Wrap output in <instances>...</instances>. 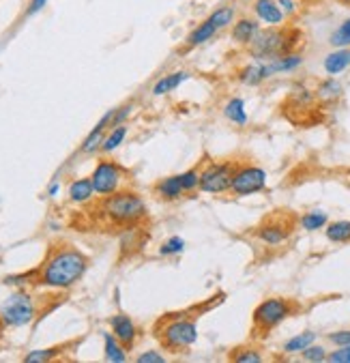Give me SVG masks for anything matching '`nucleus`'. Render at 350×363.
I'll return each instance as SVG.
<instances>
[{"label": "nucleus", "instance_id": "1", "mask_svg": "<svg viewBox=\"0 0 350 363\" xmlns=\"http://www.w3.org/2000/svg\"><path fill=\"white\" fill-rule=\"evenodd\" d=\"M86 271L89 258L80 250L72 245H58L50 250V254L37 269L35 284L50 290H69L84 277Z\"/></svg>", "mask_w": 350, "mask_h": 363}, {"label": "nucleus", "instance_id": "2", "mask_svg": "<svg viewBox=\"0 0 350 363\" xmlns=\"http://www.w3.org/2000/svg\"><path fill=\"white\" fill-rule=\"evenodd\" d=\"M99 211L110 224L123 226V228L142 224L149 217V206L145 198L129 189H118L110 196H103Z\"/></svg>", "mask_w": 350, "mask_h": 363}, {"label": "nucleus", "instance_id": "3", "mask_svg": "<svg viewBox=\"0 0 350 363\" xmlns=\"http://www.w3.org/2000/svg\"><path fill=\"white\" fill-rule=\"evenodd\" d=\"M297 41H299L297 30L282 28V26H269V28H260L247 48L254 60H273L277 56L295 52Z\"/></svg>", "mask_w": 350, "mask_h": 363}, {"label": "nucleus", "instance_id": "4", "mask_svg": "<svg viewBox=\"0 0 350 363\" xmlns=\"http://www.w3.org/2000/svg\"><path fill=\"white\" fill-rule=\"evenodd\" d=\"M155 337L170 352H181L198 342V325L189 316H164L155 327Z\"/></svg>", "mask_w": 350, "mask_h": 363}, {"label": "nucleus", "instance_id": "5", "mask_svg": "<svg viewBox=\"0 0 350 363\" xmlns=\"http://www.w3.org/2000/svg\"><path fill=\"white\" fill-rule=\"evenodd\" d=\"M297 312L295 303L290 299H282V297H271L264 299L256 310H254V327L262 333L273 331L275 327L282 325L286 318H290Z\"/></svg>", "mask_w": 350, "mask_h": 363}, {"label": "nucleus", "instance_id": "6", "mask_svg": "<svg viewBox=\"0 0 350 363\" xmlns=\"http://www.w3.org/2000/svg\"><path fill=\"white\" fill-rule=\"evenodd\" d=\"M237 168H239V164L232 160L206 164L200 172V191L211 194V196H220V194L230 191L232 177H235Z\"/></svg>", "mask_w": 350, "mask_h": 363}, {"label": "nucleus", "instance_id": "7", "mask_svg": "<svg viewBox=\"0 0 350 363\" xmlns=\"http://www.w3.org/2000/svg\"><path fill=\"white\" fill-rule=\"evenodd\" d=\"M35 314H37V306L33 297L26 290H18V293H13L5 301L3 310H0V323L5 327H24L33 323Z\"/></svg>", "mask_w": 350, "mask_h": 363}, {"label": "nucleus", "instance_id": "8", "mask_svg": "<svg viewBox=\"0 0 350 363\" xmlns=\"http://www.w3.org/2000/svg\"><path fill=\"white\" fill-rule=\"evenodd\" d=\"M123 168L112 162V160H101L93 174H91V181H93V187H95V194L97 196H110L114 191L120 189L123 185Z\"/></svg>", "mask_w": 350, "mask_h": 363}, {"label": "nucleus", "instance_id": "9", "mask_svg": "<svg viewBox=\"0 0 350 363\" xmlns=\"http://www.w3.org/2000/svg\"><path fill=\"white\" fill-rule=\"evenodd\" d=\"M266 187V172L258 166H239L235 177H232V185H230V194L243 198V196H252L258 194Z\"/></svg>", "mask_w": 350, "mask_h": 363}, {"label": "nucleus", "instance_id": "10", "mask_svg": "<svg viewBox=\"0 0 350 363\" xmlns=\"http://www.w3.org/2000/svg\"><path fill=\"white\" fill-rule=\"evenodd\" d=\"M254 16L258 22L266 26H282L286 20V13L279 9L277 0H254Z\"/></svg>", "mask_w": 350, "mask_h": 363}, {"label": "nucleus", "instance_id": "11", "mask_svg": "<svg viewBox=\"0 0 350 363\" xmlns=\"http://www.w3.org/2000/svg\"><path fill=\"white\" fill-rule=\"evenodd\" d=\"M110 329H112V333L118 337V342L129 350V348H133V344H135V340H137V327H135V323L127 316V314H114L112 318H110Z\"/></svg>", "mask_w": 350, "mask_h": 363}, {"label": "nucleus", "instance_id": "12", "mask_svg": "<svg viewBox=\"0 0 350 363\" xmlns=\"http://www.w3.org/2000/svg\"><path fill=\"white\" fill-rule=\"evenodd\" d=\"M112 114H114V110L106 112V114L101 116V121L93 127V131L84 138L82 147H80V151H82L84 155H93V153H97V151L101 149V142H103V138H106V133H108V129H110Z\"/></svg>", "mask_w": 350, "mask_h": 363}, {"label": "nucleus", "instance_id": "13", "mask_svg": "<svg viewBox=\"0 0 350 363\" xmlns=\"http://www.w3.org/2000/svg\"><path fill=\"white\" fill-rule=\"evenodd\" d=\"M269 78H273V76H271V69H269L266 60H254L239 71V82L245 86H258V84L266 82Z\"/></svg>", "mask_w": 350, "mask_h": 363}, {"label": "nucleus", "instance_id": "14", "mask_svg": "<svg viewBox=\"0 0 350 363\" xmlns=\"http://www.w3.org/2000/svg\"><path fill=\"white\" fill-rule=\"evenodd\" d=\"M256 235H258V239H260L264 245L275 247V245H282V243L288 239L290 230H288V226L279 224V222H266V224H262V226L256 230Z\"/></svg>", "mask_w": 350, "mask_h": 363}, {"label": "nucleus", "instance_id": "15", "mask_svg": "<svg viewBox=\"0 0 350 363\" xmlns=\"http://www.w3.org/2000/svg\"><path fill=\"white\" fill-rule=\"evenodd\" d=\"M322 67L329 76H339L350 67V48H335L331 54L324 56Z\"/></svg>", "mask_w": 350, "mask_h": 363}, {"label": "nucleus", "instance_id": "16", "mask_svg": "<svg viewBox=\"0 0 350 363\" xmlns=\"http://www.w3.org/2000/svg\"><path fill=\"white\" fill-rule=\"evenodd\" d=\"M155 196L166 200V202H174V200H181L185 196V189H183V183H181V177H166L162 181H157L155 185Z\"/></svg>", "mask_w": 350, "mask_h": 363}, {"label": "nucleus", "instance_id": "17", "mask_svg": "<svg viewBox=\"0 0 350 363\" xmlns=\"http://www.w3.org/2000/svg\"><path fill=\"white\" fill-rule=\"evenodd\" d=\"M260 30V22L258 20H252V18H241L235 22L232 26V39L239 43V45H249L254 41V37L258 35Z\"/></svg>", "mask_w": 350, "mask_h": 363}, {"label": "nucleus", "instance_id": "18", "mask_svg": "<svg viewBox=\"0 0 350 363\" xmlns=\"http://www.w3.org/2000/svg\"><path fill=\"white\" fill-rule=\"evenodd\" d=\"M67 196L74 204H86L93 200L95 196V187H93V181L91 179H76L69 183V189H67Z\"/></svg>", "mask_w": 350, "mask_h": 363}, {"label": "nucleus", "instance_id": "19", "mask_svg": "<svg viewBox=\"0 0 350 363\" xmlns=\"http://www.w3.org/2000/svg\"><path fill=\"white\" fill-rule=\"evenodd\" d=\"M269 62V69H271V76H277V74H290V71L299 69L303 65V56L297 54V52H290V54H284V56H277L273 60H266Z\"/></svg>", "mask_w": 350, "mask_h": 363}, {"label": "nucleus", "instance_id": "20", "mask_svg": "<svg viewBox=\"0 0 350 363\" xmlns=\"http://www.w3.org/2000/svg\"><path fill=\"white\" fill-rule=\"evenodd\" d=\"M103 357L110 363H125L127 361V348L118 342L114 333H103Z\"/></svg>", "mask_w": 350, "mask_h": 363}, {"label": "nucleus", "instance_id": "21", "mask_svg": "<svg viewBox=\"0 0 350 363\" xmlns=\"http://www.w3.org/2000/svg\"><path fill=\"white\" fill-rule=\"evenodd\" d=\"M218 33H220V30H218L211 22L204 20V22H200V24L189 33L187 45H189V48H198V45H202V43H206V41H211Z\"/></svg>", "mask_w": 350, "mask_h": 363}, {"label": "nucleus", "instance_id": "22", "mask_svg": "<svg viewBox=\"0 0 350 363\" xmlns=\"http://www.w3.org/2000/svg\"><path fill=\"white\" fill-rule=\"evenodd\" d=\"M187 78H189V74H185V71H174V74L162 78V80L153 86V95H155V97H164V95L176 91Z\"/></svg>", "mask_w": 350, "mask_h": 363}, {"label": "nucleus", "instance_id": "23", "mask_svg": "<svg viewBox=\"0 0 350 363\" xmlns=\"http://www.w3.org/2000/svg\"><path fill=\"white\" fill-rule=\"evenodd\" d=\"M341 95H344V86H341V82H339L337 78H327V80H322V82L318 84V91H316V97H318L320 101H327V104L337 101Z\"/></svg>", "mask_w": 350, "mask_h": 363}, {"label": "nucleus", "instance_id": "24", "mask_svg": "<svg viewBox=\"0 0 350 363\" xmlns=\"http://www.w3.org/2000/svg\"><path fill=\"white\" fill-rule=\"evenodd\" d=\"M125 138H127V125H116V127H110L108 129V133H106V138H103V142H101V153H112V151H116L120 144L125 142Z\"/></svg>", "mask_w": 350, "mask_h": 363}, {"label": "nucleus", "instance_id": "25", "mask_svg": "<svg viewBox=\"0 0 350 363\" xmlns=\"http://www.w3.org/2000/svg\"><path fill=\"white\" fill-rule=\"evenodd\" d=\"M224 116L235 123V125H245L247 123V112H245V101L241 97H232L224 106Z\"/></svg>", "mask_w": 350, "mask_h": 363}, {"label": "nucleus", "instance_id": "26", "mask_svg": "<svg viewBox=\"0 0 350 363\" xmlns=\"http://www.w3.org/2000/svg\"><path fill=\"white\" fill-rule=\"evenodd\" d=\"M235 18H237V7H232V5H224V7L215 9L211 16L206 18V20L211 22L218 30H222V28L230 26V24L235 22Z\"/></svg>", "mask_w": 350, "mask_h": 363}, {"label": "nucleus", "instance_id": "27", "mask_svg": "<svg viewBox=\"0 0 350 363\" xmlns=\"http://www.w3.org/2000/svg\"><path fill=\"white\" fill-rule=\"evenodd\" d=\"M327 239L333 243H350V220H339L327 224Z\"/></svg>", "mask_w": 350, "mask_h": 363}, {"label": "nucleus", "instance_id": "28", "mask_svg": "<svg viewBox=\"0 0 350 363\" xmlns=\"http://www.w3.org/2000/svg\"><path fill=\"white\" fill-rule=\"evenodd\" d=\"M327 222H329V215L322 211H312V213L301 215V226L307 233H316L320 228H327Z\"/></svg>", "mask_w": 350, "mask_h": 363}, {"label": "nucleus", "instance_id": "29", "mask_svg": "<svg viewBox=\"0 0 350 363\" xmlns=\"http://www.w3.org/2000/svg\"><path fill=\"white\" fill-rule=\"evenodd\" d=\"M316 342V333L314 331H303V333H299V335H295V337H290L286 344H284V352H303L310 344H314Z\"/></svg>", "mask_w": 350, "mask_h": 363}, {"label": "nucleus", "instance_id": "30", "mask_svg": "<svg viewBox=\"0 0 350 363\" xmlns=\"http://www.w3.org/2000/svg\"><path fill=\"white\" fill-rule=\"evenodd\" d=\"M329 43H331L333 48H350V18L344 20V22L331 33Z\"/></svg>", "mask_w": 350, "mask_h": 363}, {"label": "nucleus", "instance_id": "31", "mask_svg": "<svg viewBox=\"0 0 350 363\" xmlns=\"http://www.w3.org/2000/svg\"><path fill=\"white\" fill-rule=\"evenodd\" d=\"M62 352L60 346H52V348H39V350H30L26 357H24V363H45V361H52L54 357H58Z\"/></svg>", "mask_w": 350, "mask_h": 363}, {"label": "nucleus", "instance_id": "32", "mask_svg": "<svg viewBox=\"0 0 350 363\" xmlns=\"http://www.w3.org/2000/svg\"><path fill=\"white\" fill-rule=\"evenodd\" d=\"M230 359L237 363H262V354L256 348H237L232 350Z\"/></svg>", "mask_w": 350, "mask_h": 363}, {"label": "nucleus", "instance_id": "33", "mask_svg": "<svg viewBox=\"0 0 350 363\" xmlns=\"http://www.w3.org/2000/svg\"><path fill=\"white\" fill-rule=\"evenodd\" d=\"M179 177H181V183H183L185 194H191V191L200 189V172H198L196 168H191V170L179 174Z\"/></svg>", "mask_w": 350, "mask_h": 363}, {"label": "nucleus", "instance_id": "34", "mask_svg": "<svg viewBox=\"0 0 350 363\" xmlns=\"http://www.w3.org/2000/svg\"><path fill=\"white\" fill-rule=\"evenodd\" d=\"M183 250H185V241L181 237H170L166 243H162L159 254L162 256H174V254H181Z\"/></svg>", "mask_w": 350, "mask_h": 363}, {"label": "nucleus", "instance_id": "35", "mask_svg": "<svg viewBox=\"0 0 350 363\" xmlns=\"http://www.w3.org/2000/svg\"><path fill=\"white\" fill-rule=\"evenodd\" d=\"M303 359L310 361V363H320V361H327V350L318 344H310L303 352Z\"/></svg>", "mask_w": 350, "mask_h": 363}, {"label": "nucleus", "instance_id": "36", "mask_svg": "<svg viewBox=\"0 0 350 363\" xmlns=\"http://www.w3.org/2000/svg\"><path fill=\"white\" fill-rule=\"evenodd\" d=\"M327 361H331V363H350V344L348 346H337L333 352L327 354Z\"/></svg>", "mask_w": 350, "mask_h": 363}, {"label": "nucleus", "instance_id": "37", "mask_svg": "<svg viewBox=\"0 0 350 363\" xmlns=\"http://www.w3.org/2000/svg\"><path fill=\"white\" fill-rule=\"evenodd\" d=\"M131 110H133L131 106H123V108L114 110V114H112V121H110V127H116V125H125V121L129 118Z\"/></svg>", "mask_w": 350, "mask_h": 363}, {"label": "nucleus", "instance_id": "38", "mask_svg": "<svg viewBox=\"0 0 350 363\" xmlns=\"http://www.w3.org/2000/svg\"><path fill=\"white\" fill-rule=\"evenodd\" d=\"M135 361H137V363H164L166 357L159 354L157 350H147V352H142V354H137Z\"/></svg>", "mask_w": 350, "mask_h": 363}, {"label": "nucleus", "instance_id": "39", "mask_svg": "<svg viewBox=\"0 0 350 363\" xmlns=\"http://www.w3.org/2000/svg\"><path fill=\"white\" fill-rule=\"evenodd\" d=\"M329 340L335 346H348L350 344V331H333V333H329Z\"/></svg>", "mask_w": 350, "mask_h": 363}, {"label": "nucleus", "instance_id": "40", "mask_svg": "<svg viewBox=\"0 0 350 363\" xmlns=\"http://www.w3.org/2000/svg\"><path fill=\"white\" fill-rule=\"evenodd\" d=\"M45 5H47V0H30L28 7H26V18H30V16L39 13L41 9H45Z\"/></svg>", "mask_w": 350, "mask_h": 363}, {"label": "nucleus", "instance_id": "41", "mask_svg": "<svg viewBox=\"0 0 350 363\" xmlns=\"http://www.w3.org/2000/svg\"><path fill=\"white\" fill-rule=\"evenodd\" d=\"M277 5H279V9H282L286 16H293V13L297 11L295 0H277Z\"/></svg>", "mask_w": 350, "mask_h": 363}, {"label": "nucleus", "instance_id": "42", "mask_svg": "<svg viewBox=\"0 0 350 363\" xmlns=\"http://www.w3.org/2000/svg\"><path fill=\"white\" fill-rule=\"evenodd\" d=\"M58 191H60V185H58V183H52V185L47 187V196H50V198H54Z\"/></svg>", "mask_w": 350, "mask_h": 363}]
</instances>
